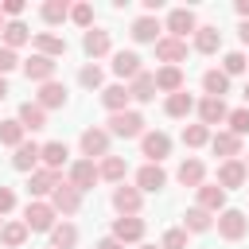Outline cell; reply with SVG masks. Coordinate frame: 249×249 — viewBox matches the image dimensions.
I'll return each mask as SVG.
<instances>
[{"mask_svg": "<svg viewBox=\"0 0 249 249\" xmlns=\"http://www.w3.org/2000/svg\"><path fill=\"white\" fill-rule=\"evenodd\" d=\"M218 233H222L226 241H241V237L249 233V218H245L241 210H222V214H218Z\"/></svg>", "mask_w": 249, "mask_h": 249, "instance_id": "cell-3", "label": "cell"}, {"mask_svg": "<svg viewBox=\"0 0 249 249\" xmlns=\"http://www.w3.org/2000/svg\"><path fill=\"white\" fill-rule=\"evenodd\" d=\"M140 202H144V195H140L136 187H124V183H121V187L113 191V206H117V214H121V218H136Z\"/></svg>", "mask_w": 249, "mask_h": 249, "instance_id": "cell-11", "label": "cell"}, {"mask_svg": "<svg viewBox=\"0 0 249 249\" xmlns=\"http://www.w3.org/2000/svg\"><path fill=\"white\" fill-rule=\"evenodd\" d=\"M113 237H117L121 245H132V241L144 237V222H140V218H117V222H113Z\"/></svg>", "mask_w": 249, "mask_h": 249, "instance_id": "cell-21", "label": "cell"}, {"mask_svg": "<svg viewBox=\"0 0 249 249\" xmlns=\"http://www.w3.org/2000/svg\"><path fill=\"white\" fill-rule=\"evenodd\" d=\"M124 171H128V167H124V160H121V156H105V160H101V167H97V175H101V179H109V183H121V179H124Z\"/></svg>", "mask_w": 249, "mask_h": 249, "instance_id": "cell-39", "label": "cell"}, {"mask_svg": "<svg viewBox=\"0 0 249 249\" xmlns=\"http://www.w3.org/2000/svg\"><path fill=\"white\" fill-rule=\"evenodd\" d=\"M132 39L136 43H160V19L156 16H140L132 23Z\"/></svg>", "mask_w": 249, "mask_h": 249, "instance_id": "cell-27", "label": "cell"}, {"mask_svg": "<svg viewBox=\"0 0 249 249\" xmlns=\"http://www.w3.org/2000/svg\"><path fill=\"white\" fill-rule=\"evenodd\" d=\"M210 226H214V218H210L202 206H191V210L183 214V230H191V233H206Z\"/></svg>", "mask_w": 249, "mask_h": 249, "instance_id": "cell-33", "label": "cell"}, {"mask_svg": "<svg viewBox=\"0 0 249 249\" xmlns=\"http://www.w3.org/2000/svg\"><path fill=\"white\" fill-rule=\"evenodd\" d=\"M183 144H187V148L210 144V128H206V124H183Z\"/></svg>", "mask_w": 249, "mask_h": 249, "instance_id": "cell-40", "label": "cell"}, {"mask_svg": "<svg viewBox=\"0 0 249 249\" xmlns=\"http://www.w3.org/2000/svg\"><path fill=\"white\" fill-rule=\"evenodd\" d=\"M249 175H245V163L241 160H222V167H218V187L222 191H233V187H241Z\"/></svg>", "mask_w": 249, "mask_h": 249, "instance_id": "cell-14", "label": "cell"}, {"mask_svg": "<svg viewBox=\"0 0 249 249\" xmlns=\"http://www.w3.org/2000/svg\"><path fill=\"white\" fill-rule=\"evenodd\" d=\"M218 47H222V31L218 27H198L195 31V51L198 54H214Z\"/></svg>", "mask_w": 249, "mask_h": 249, "instance_id": "cell-30", "label": "cell"}, {"mask_svg": "<svg viewBox=\"0 0 249 249\" xmlns=\"http://www.w3.org/2000/svg\"><path fill=\"white\" fill-rule=\"evenodd\" d=\"M113 74L117 78H136L140 74V54L136 51H117L113 54Z\"/></svg>", "mask_w": 249, "mask_h": 249, "instance_id": "cell-24", "label": "cell"}, {"mask_svg": "<svg viewBox=\"0 0 249 249\" xmlns=\"http://www.w3.org/2000/svg\"><path fill=\"white\" fill-rule=\"evenodd\" d=\"M35 105H39V109H62V105H66V86H62V82H43Z\"/></svg>", "mask_w": 249, "mask_h": 249, "instance_id": "cell-19", "label": "cell"}, {"mask_svg": "<svg viewBox=\"0 0 249 249\" xmlns=\"http://www.w3.org/2000/svg\"><path fill=\"white\" fill-rule=\"evenodd\" d=\"M210 148H214V156H222V160H237L241 140H237L233 132H214V136H210Z\"/></svg>", "mask_w": 249, "mask_h": 249, "instance_id": "cell-26", "label": "cell"}, {"mask_svg": "<svg viewBox=\"0 0 249 249\" xmlns=\"http://www.w3.org/2000/svg\"><path fill=\"white\" fill-rule=\"evenodd\" d=\"M198 191V206L206 210V214H222L226 210V191L218 187V183H202V187H195Z\"/></svg>", "mask_w": 249, "mask_h": 249, "instance_id": "cell-15", "label": "cell"}, {"mask_svg": "<svg viewBox=\"0 0 249 249\" xmlns=\"http://www.w3.org/2000/svg\"><path fill=\"white\" fill-rule=\"evenodd\" d=\"M66 156H70V148H66L62 140H51V144H43V148H39V160H43L51 171H58V167L66 163Z\"/></svg>", "mask_w": 249, "mask_h": 249, "instance_id": "cell-28", "label": "cell"}, {"mask_svg": "<svg viewBox=\"0 0 249 249\" xmlns=\"http://www.w3.org/2000/svg\"><path fill=\"white\" fill-rule=\"evenodd\" d=\"M74 245H78V230L70 222H62V226L51 230V249H74Z\"/></svg>", "mask_w": 249, "mask_h": 249, "instance_id": "cell-37", "label": "cell"}, {"mask_svg": "<svg viewBox=\"0 0 249 249\" xmlns=\"http://www.w3.org/2000/svg\"><path fill=\"white\" fill-rule=\"evenodd\" d=\"M167 31H171V39H183V43H187V35L198 31L195 12H191V8H171V12H167Z\"/></svg>", "mask_w": 249, "mask_h": 249, "instance_id": "cell-4", "label": "cell"}, {"mask_svg": "<svg viewBox=\"0 0 249 249\" xmlns=\"http://www.w3.org/2000/svg\"><path fill=\"white\" fill-rule=\"evenodd\" d=\"M0 12H4V16H12V19H16V16H19V12H23V0H4V4H0Z\"/></svg>", "mask_w": 249, "mask_h": 249, "instance_id": "cell-49", "label": "cell"}, {"mask_svg": "<svg viewBox=\"0 0 249 249\" xmlns=\"http://www.w3.org/2000/svg\"><path fill=\"white\" fill-rule=\"evenodd\" d=\"M54 58H47V54H31L27 62H23V74H27V82H54Z\"/></svg>", "mask_w": 249, "mask_h": 249, "instance_id": "cell-6", "label": "cell"}, {"mask_svg": "<svg viewBox=\"0 0 249 249\" xmlns=\"http://www.w3.org/2000/svg\"><path fill=\"white\" fill-rule=\"evenodd\" d=\"M245 109H249V82H245Z\"/></svg>", "mask_w": 249, "mask_h": 249, "instance_id": "cell-55", "label": "cell"}, {"mask_svg": "<svg viewBox=\"0 0 249 249\" xmlns=\"http://www.w3.org/2000/svg\"><path fill=\"white\" fill-rule=\"evenodd\" d=\"M163 183H167V171L160 167V163H144L140 171H136V191L144 195V191H163Z\"/></svg>", "mask_w": 249, "mask_h": 249, "instance_id": "cell-13", "label": "cell"}, {"mask_svg": "<svg viewBox=\"0 0 249 249\" xmlns=\"http://www.w3.org/2000/svg\"><path fill=\"white\" fill-rule=\"evenodd\" d=\"M4 97H8V82L0 78V101H4Z\"/></svg>", "mask_w": 249, "mask_h": 249, "instance_id": "cell-54", "label": "cell"}, {"mask_svg": "<svg viewBox=\"0 0 249 249\" xmlns=\"http://www.w3.org/2000/svg\"><path fill=\"white\" fill-rule=\"evenodd\" d=\"M195 109H198V124H222L226 117H230V109H226V101L222 97H202V101H195Z\"/></svg>", "mask_w": 249, "mask_h": 249, "instance_id": "cell-7", "label": "cell"}, {"mask_svg": "<svg viewBox=\"0 0 249 249\" xmlns=\"http://www.w3.org/2000/svg\"><path fill=\"white\" fill-rule=\"evenodd\" d=\"M39 16H43V19H47V23L54 27V23L70 19V4H66V0H47V4L39 8Z\"/></svg>", "mask_w": 249, "mask_h": 249, "instance_id": "cell-38", "label": "cell"}, {"mask_svg": "<svg viewBox=\"0 0 249 249\" xmlns=\"http://www.w3.org/2000/svg\"><path fill=\"white\" fill-rule=\"evenodd\" d=\"M39 148H43V144L23 140V144L16 148V156H12V167H16V171H35V163H39Z\"/></svg>", "mask_w": 249, "mask_h": 249, "instance_id": "cell-23", "label": "cell"}, {"mask_svg": "<svg viewBox=\"0 0 249 249\" xmlns=\"http://www.w3.org/2000/svg\"><path fill=\"white\" fill-rule=\"evenodd\" d=\"M82 51H86L89 58H101V54H109V51H113V39H109V31H101V27H89V31H86V39H82Z\"/></svg>", "mask_w": 249, "mask_h": 249, "instance_id": "cell-16", "label": "cell"}, {"mask_svg": "<svg viewBox=\"0 0 249 249\" xmlns=\"http://www.w3.org/2000/svg\"><path fill=\"white\" fill-rule=\"evenodd\" d=\"M97 249H124L117 237H105V241H97Z\"/></svg>", "mask_w": 249, "mask_h": 249, "instance_id": "cell-50", "label": "cell"}, {"mask_svg": "<svg viewBox=\"0 0 249 249\" xmlns=\"http://www.w3.org/2000/svg\"><path fill=\"white\" fill-rule=\"evenodd\" d=\"M31 47H35V54H47V58H58V54H66V39H62V35H51V31H39V35H31Z\"/></svg>", "mask_w": 249, "mask_h": 249, "instance_id": "cell-17", "label": "cell"}, {"mask_svg": "<svg viewBox=\"0 0 249 249\" xmlns=\"http://www.w3.org/2000/svg\"><path fill=\"white\" fill-rule=\"evenodd\" d=\"M237 35H241V43H245V47H249V19H245V23H241V27H237Z\"/></svg>", "mask_w": 249, "mask_h": 249, "instance_id": "cell-53", "label": "cell"}, {"mask_svg": "<svg viewBox=\"0 0 249 249\" xmlns=\"http://www.w3.org/2000/svg\"><path fill=\"white\" fill-rule=\"evenodd\" d=\"M156 58H160V62H167V66H175V62H183V58H187V43H183V39L163 35V39L156 43Z\"/></svg>", "mask_w": 249, "mask_h": 249, "instance_id": "cell-18", "label": "cell"}, {"mask_svg": "<svg viewBox=\"0 0 249 249\" xmlns=\"http://www.w3.org/2000/svg\"><path fill=\"white\" fill-rule=\"evenodd\" d=\"M19 66V58H16V51H8V47H0V78L8 74V70H16Z\"/></svg>", "mask_w": 249, "mask_h": 249, "instance_id": "cell-47", "label": "cell"}, {"mask_svg": "<svg viewBox=\"0 0 249 249\" xmlns=\"http://www.w3.org/2000/svg\"><path fill=\"white\" fill-rule=\"evenodd\" d=\"M128 101H132V97H128V89H124L121 82H117V86H105V89H101V105H105L109 113H124V109H128Z\"/></svg>", "mask_w": 249, "mask_h": 249, "instance_id": "cell-25", "label": "cell"}, {"mask_svg": "<svg viewBox=\"0 0 249 249\" xmlns=\"http://www.w3.org/2000/svg\"><path fill=\"white\" fill-rule=\"evenodd\" d=\"M0 241H4L8 249H19V245L27 241V226H23V222H4V226H0Z\"/></svg>", "mask_w": 249, "mask_h": 249, "instance_id": "cell-36", "label": "cell"}, {"mask_svg": "<svg viewBox=\"0 0 249 249\" xmlns=\"http://www.w3.org/2000/svg\"><path fill=\"white\" fill-rule=\"evenodd\" d=\"M101 175H97V167H93V160H78V163H70V187L74 191H93V183H97Z\"/></svg>", "mask_w": 249, "mask_h": 249, "instance_id": "cell-9", "label": "cell"}, {"mask_svg": "<svg viewBox=\"0 0 249 249\" xmlns=\"http://www.w3.org/2000/svg\"><path fill=\"white\" fill-rule=\"evenodd\" d=\"M16 121L23 124V132H39V128H47V109H39L35 101H23Z\"/></svg>", "mask_w": 249, "mask_h": 249, "instance_id": "cell-20", "label": "cell"}, {"mask_svg": "<svg viewBox=\"0 0 249 249\" xmlns=\"http://www.w3.org/2000/svg\"><path fill=\"white\" fill-rule=\"evenodd\" d=\"M226 121H230V132H233L237 140H241V136H249V109H233Z\"/></svg>", "mask_w": 249, "mask_h": 249, "instance_id": "cell-44", "label": "cell"}, {"mask_svg": "<svg viewBox=\"0 0 249 249\" xmlns=\"http://www.w3.org/2000/svg\"><path fill=\"white\" fill-rule=\"evenodd\" d=\"M128 97H132V101H152V97H156V78L140 70V74L132 78V86H128Z\"/></svg>", "mask_w": 249, "mask_h": 249, "instance_id": "cell-31", "label": "cell"}, {"mask_svg": "<svg viewBox=\"0 0 249 249\" xmlns=\"http://www.w3.org/2000/svg\"><path fill=\"white\" fill-rule=\"evenodd\" d=\"M245 175H249V160H245Z\"/></svg>", "mask_w": 249, "mask_h": 249, "instance_id": "cell-58", "label": "cell"}, {"mask_svg": "<svg viewBox=\"0 0 249 249\" xmlns=\"http://www.w3.org/2000/svg\"><path fill=\"white\" fill-rule=\"evenodd\" d=\"M78 144H82V156H89V160L93 156H101V160L109 156V132L105 128H86Z\"/></svg>", "mask_w": 249, "mask_h": 249, "instance_id": "cell-12", "label": "cell"}, {"mask_svg": "<svg viewBox=\"0 0 249 249\" xmlns=\"http://www.w3.org/2000/svg\"><path fill=\"white\" fill-rule=\"evenodd\" d=\"M70 19H74L78 27L89 31V23H93V8H89V4H74V8H70Z\"/></svg>", "mask_w": 249, "mask_h": 249, "instance_id": "cell-45", "label": "cell"}, {"mask_svg": "<svg viewBox=\"0 0 249 249\" xmlns=\"http://www.w3.org/2000/svg\"><path fill=\"white\" fill-rule=\"evenodd\" d=\"M160 249H187V230H167Z\"/></svg>", "mask_w": 249, "mask_h": 249, "instance_id": "cell-46", "label": "cell"}, {"mask_svg": "<svg viewBox=\"0 0 249 249\" xmlns=\"http://www.w3.org/2000/svg\"><path fill=\"white\" fill-rule=\"evenodd\" d=\"M0 31H4V12H0Z\"/></svg>", "mask_w": 249, "mask_h": 249, "instance_id": "cell-57", "label": "cell"}, {"mask_svg": "<svg viewBox=\"0 0 249 249\" xmlns=\"http://www.w3.org/2000/svg\"><path fill=\"white\" fill-rule=\"evenodd\" d=\"M78 82H82L86 89H101L105 74H101V66H93V62H89V66H82V70H78Z\"/></svg>", "mask_w": 249, "mask_h": 249, "instance_id": "cell-43", "label": "cell"}, {"mask_svg": "<svg viewBox=\"0 0 249 249\" xmlns=\"http://www.w3.org/2000/svg\"><path fill=\"white\" fill-rule=\"evenodd\" d=\"M8 210H16V191L0 187V214H8Z\"/></svg>", "mask_w": 249, "mask_h": 249, "instance_id": "cell-48", "label": "cell"}, {"mask_svg": "<svg viewBox=\"0 0 249 249\" xmlns=\"http://www.w3.org/2000/svg\"><path fill=\"white\" fill-rule=\"evenodd\" d=\"M160 8H163V0H144V12H148V16H152V12H160Z\"/></svg>", "mask_w": 249, "mask_h": 249, "instance_id": "cell-51", "label": "cell"}, {"mask_svg": "<svg viewBox=\"0 0 249 249\" xmlns=\"http://www.w3.org/2000/svg\"><path fill=\"white\" fill-rule=\"evenodd\" d=\"M58 183H62V171H51V167L31 171V179H27V195H31V198H43V195H51Z\"/></svg>", "mask_w": 249, "mask_h": 249, "instance_id": "cell-10", "label": "cell"}, {"mask_svg": "<svg viewBox=\"0 0 249 249\" xmlns=\"http://www.w3.org/2000/svg\"><path fill=\"white\" fill-rule=\"evenodd\" d=\"M51 206H54V214H78V206H82V191H74L66 179L51 191Z\"/></svg>", "mask_w": 249, "mask_h": 249, "instance_id": "cell-5", "label": "cell"}, {"mask_svg": "<svg viewBox=\"0 0 249 249\" xmlns=\"http://www.w3.org/2000/svg\"><path fill=\"white\" fill-rule=\"evenodd\" d=\"M245 66H249V58H245L241 51H230V54L222 58V74H226V78H233V74H245Z\"/></svg>", "mask_w": 249, "mask_h": 249, "instance_id": "cell-42", "label": "cell"}, {"mask_svg": "<svg viewBox=\"0 0 249 249\" xmlns=\"http://www.w3.org/2000/svg\"><path fill=\"white\" fill-rule=\"evenodd\" d=\"M109 136H121V140H132V136H144V117L136 109H124V113H113L109 117Z\"/></svg>", "mask_w": 249, "mask_h": 249, "instance_id": "cell-1", "label": "cell"}, {"mask_svg": "<svg viewBox=\"0 0 249 249\" xmlns=\"http://www.w3.org/2000/svg\"><path fill=\"white\" fill-rule=\"evenodd\" d=\"M23 43H31V31H27V23H19V19L4 23V47H8V51H16V47H23Z\"/></svg>", "mask_w": 249, "mask_h": 249, "instance_id": "cell-32", "label": "cell"}, {"mask_svg": "<svg viewBox=\"0 0 249 249\" xmlns=\"http://www.w3.org/2000/svg\"><path fill=\"white\" fill-rule=\"evenodd\" d=\"M202 175H206L202 160H183V163H179V171H175V179H179L183 187H202Z\"/></svg>", "mask_w": 249, "mask_h": 249, "instance_id": "cell-29", "label": "cell"}, {"mask_svg": "<svg viewBox=\"0 0 249 249\" xmlns=\"http://www.w3.org/2000/svg\"><path fill=\"white\" fill-rule=\"evenodd\" d=\"M163 109H167V117H187V113L195 109V97H191L187 89H179V93H171V97L163 101Z\"/></svg>", "mask_w": 249, "mask_h": 249, "instance_id": "cell-35", "label": "cell"}, {"mask_svg": "<svg viewBox=\"0 0 249 249\" xmlns=\"http://www.w3.org/2000/svg\"><path fill=\"white\" fill-rule=\"evenodd\" d=\"M152 78H156V89H163L167 97L183 89V70H179V66H160Z\"/></svg>", "mask_w": 249, "mask_h": 249, "instance_id": "cell-22", "label": "cell"}, {"mask_svg": "<svg viewBox=\"0 0 249 249\" xmlns=\"http://www.w3.org/2000/svg\"><path fill=\"white\" fill-rule=\"evenodd\" d=\"M0 144L19 148V144H23V124H19V121H0Z\"/></svg>", "mask_w": 249, "mask_h": 249, "instance_id": "cell-41", "label": "cell"}, {"mask_svg": "<svg viewBox=\"0 0 249 249\" xmlns=\"http://www.w3.org/2000/svg\"><path fill=\"white\" fill-rule=\"evenodd\" d=\"M237 16H241V19H249V0H237Z\"/></svg>", "mask_w": 249, "mask_h": 249, "instance_id": "cell-52", "label": "cell"}, {"mask_svg": "<svg viewBox=\"0 0 249 249\" xmlns=\"http://www.w3.org/2000/svg\"><path fill=\"white\" fill-rule=\"evenodd\" d=\"M23 226H27V233H51L54 230V206L51 202H27V210H23Z\"/></svg>", "mask_w": 249, "mask_h": 249, "instance_id": "cell-2", "label": "cell"}, {"mask_svg": "<svg viewBox=\"0 0 249 249\" xmlns=\"http://www.w3.org/2000/svg\"><path fill=\"white\" fill-rule=\"evenodd\" d=\"M140 249H160V245H140Z\"/></svg>", "mask_w": 249, "mask_h": 249, "instance_id": "cell-56", "label": "cell"}, {"mask_svg": "<svg viewBox=\"0 0 249 249\" xmlns=\"http://www.w3.org/2000/svg\"><path fill=\"white\" fill-rule=\"evenodd\" d=\"M202 89H206V97H222V93H230V78L222 70H206L202 74Z\"/></svg>", "mask_w": 249, "mask_h": 249, "instance_id": "cell-34", "label": "cell"}, {"mask_svg": "<svg viewBox=\"0 0 249 249\" xmlns=\"http://www.w3.org/2000/svg\"><path fill=\"white\" fill-rule=\"evenodd\" d=\"M140 152L148 156V163H160V160L171 152V136H167V132H144V136H140Z\"/></svg>", "mask_w": 249, "mask_h": 249, "instance_id": "cell-8", "label": "cell"}]
</instances>
